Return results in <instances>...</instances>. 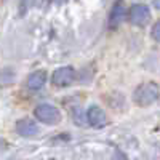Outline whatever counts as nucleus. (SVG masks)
I'll return each instance as SVG.
<instances>
[{"instance_id": "1", "label": "nucleus", "mask_w": 160, "mask_h": 160, "mask_svg": "<svg viewBox=\"0 0 160 160\" xmlns=\"http://www.w3.org/2000/svg\"><path fill=\"white\" fill-rule=\"evenodd\" d=\"M158 95H160V87L155 82H146L135 90L133 101L138 106H151L157 101Z\"/></svg>"}, {"instance_id": "2", "label": "nucleus", "mask_w": 160, "mask_h": 160, "mask_svg": "<svg viewBox=\"0 0 160 160\" xmlns=\"http://www.w3.org/2000/svg\"><path fill=\"white\" fill-rule=\"evenodd\" d=\"M34 115L37 117V120H40V122L45 123V125H58L62 120L59 109L55 108V106H51V104H47V102L38 104L34 109Z\"/></svg>"}, {"instance_id": "3", "label": "nucleus", "mask_w": 160, "mask_h": 160, "mask_svg": "<svg viewBox=\"0 0 160 160\" xmlns=\"http://www.w3.org/2000/svg\"><path fill=\"white\" fill-rule=\"evenodd\" d=\"M127 15H128L130 22L133 26H138V28H142V26L149 24V21H151V10L144 3H135Z\"/></svg>"}, {"instance_id": "4", "label": "nucleus", "mask_w": 160, "mask_h": 160, "mask_svg": "<svg viewBox=\"0 0 160 160\" xmlns=\"http://www.w3.org/2000/svg\"><path fill=\"white\" fill-rule=\"evenodd\" d=\"M51 82L55 87H69L75 82V71L74 68H71V66H64V68H59L56 69L55 72H53L51 75Z\"/></svg>"}, {"instance_id": "5", "label": "nucleus", "mask_w": 160, "mask_h": 160, "mask_svg": "<svg viewBox=\"0 0 160 160\" xmlns=\"http://www.w3.org/2000/svg\"><path fill=\"white\" fill-rule=\"evenodd\" d=\"M15 128H16V133L19 136H22V138H34V136H37L40 133V128L35 123V120L28 118V117L19 118L16 122V125H15Z\"/></svg>"}, {"instance_id": "6", "label": "nucleus", "mask_w": 160, "mask_h": 160, "mask_svg": "<svg viewBox=\"0 0 160 160\" xmlns=\"http://www.w3.org/2000/svg\"><path fill=\"white\" fill-rule=\"evenodd\" d=\"M87 122L88 125H91L93 128H102L106 123H108V118H106V112L99 108V106L96 104H93L91 108H88L87 111Z\"/></svg>"}, {"instance_id": "7", "label": "nucleus", "mask_w": 160, "mask_h": 160, "mask_svg": "<svg viewBox=\"0 0 160 160\" xmlns=\"http://www.w3.org/2000/svg\"><path fill=\"white\" fill-rule=\"evenodd\" d=\"M127 8H125V5H123V2L120 0V2H117L114 7H112V10H111V15H109V28L111 29H115V28H118L120 24L123 22V19L127 18Z\"/></svg>"}, {"instance_id": "8", "label": "nucleus", "mask_w": 160, "mask_h": 160, "mask_svg": "<svg viewBox=\"0 0 160 160\" xmlns=\"http://www.w3.org/2000/svg\"><path fill=\"white\" fill-rule=\"evenodd\" d=\"M47 82V74L45 71H35L32 72L29 77H28V88L32 90V91H37L40 88H43Z\"/></svg>"}, {"instance_id": "9", "label": "nucleus", "mask_w": 160, "mask_h": 160, "mask_svg": "<svg viewBox=\"0 0 160 160\" xmlns=\"http://www.w3.org/2000/svg\"><path fill=\"white\" fill-rule=\"evenodd\" d=\"M152 38L155 40V42H160V19L154 24V28H152V32H151Z\"/></svg>"}, {"instance_id": "10", "label": "nucleus", "mask_w": 160, "mask_h": 160, "mask_svg": "<svg viewBox=\"0 0 160 160\" xmlns=\"http://www.w3.org/2000/svg\"><path fill=\"white\" fill-rule=\"evenodd\" d=\"M31 3H32V0H21V7H22L24 10H26V8H29Z\"/></svg>"}, {"instance_id": "11", "label": "nucleus", "mask_w": 160, "mask_h": 160, "mask_svg": "<svg viewBox=\"0 0 160 160\" xmlns=\"http://www.w3.org/2000/svg\"><path fill=\"white\" fill-rule=\"evenodd\" d=\"M152 5L155 7V10H158V11H160V0H154Z\"/></svg>"}]
</instances>
